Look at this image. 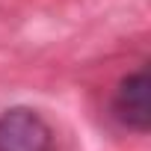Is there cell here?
Listing matches in <instances>:
<instances>
[{
	"label": "cell",
	"mask_w": 151,
	"mask_h": 151,
	"mask_svg": "<svg viewBox=\"0 0 151 151\" xmlns=\"http://www.w3.org/2000/svg\"><path fill=\"white\" fill-rule=\"evenodd\" d=\"M151 80H148V68L145 62L133 71H127L124 77L113 86L110 95V119L130 130V133H148L151 130V98H148Z\"/></svg>",
	"instance_id": "1"
},
{
	"label": "cell",
	"mask_w": 151,
	"mask_h": 151,
	"mask_svg": "<svg viewBox=\"0 0 151 151\" xmlns=\"http://www.w3.org/2000/svg\"><path fill=\"white\" fill-rule=\"evenodd\" d=\"M0 151H56V133L39 110L9 107L0 113Z\"/></svg>",
	"instance_id": "2"
}]
</instances>
